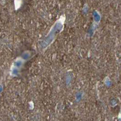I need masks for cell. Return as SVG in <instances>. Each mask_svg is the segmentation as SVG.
<instances>
[{"label":"cell","instance_id":"6da1fadb","mask_svg":"<svg viewBox=\"0 0 121 121\" xmlns=\"http://www.w3.org/2000/svg\"><path fill=\"white\" fill-rule=\"evenodd\" d=\"M18 73H19V70L15 68V67H13V66L12 65V67H11V68H10V73H9L10 75L12 76V77L17 76Z\"/></svg>","mask_w":121,"mask_h":121},{"label":"cell","instance_id":"7a4b0ae2","mask_svg":"<svg viewBox=\"0 0 121 121\" xmlns=\"http://www.w3.org/2000/svg\"><path fill=\"white\" fill-rule=\"evenodd\" d=\"M2 89H3V87H2V85L0 83V92L2 91Z\"/></svg>","mask_w":121,"mask_h":121}]
</instances>
